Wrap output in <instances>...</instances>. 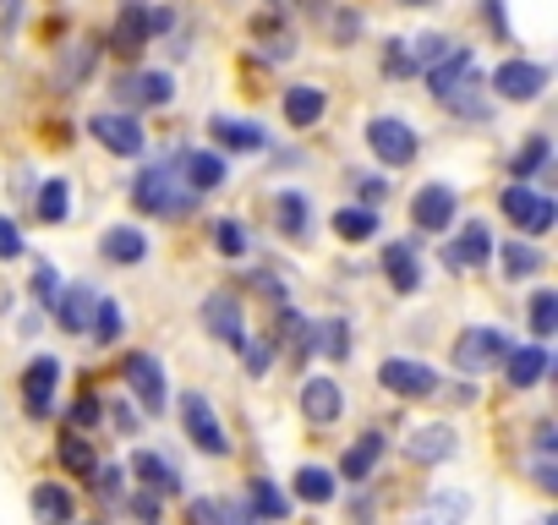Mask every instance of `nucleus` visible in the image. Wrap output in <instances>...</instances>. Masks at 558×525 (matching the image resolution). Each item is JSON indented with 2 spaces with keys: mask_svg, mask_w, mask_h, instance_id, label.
I'll use <instances>...</instances> for the list:
<instances>
[{
  "mask_svg": "<svg viewBox=\"0 0 558 525\" xmlns=\"http://www.w3.org/2000/svg\"><path fill=\"white\" fill-rule=\"evenodd\" d=\"M208 132L219 148H235V154H263L268 148V132L257 121H241V115H208Z\"/></svg>",
  "mask_w": 558,
  "mask_h": 525,
  "instance_id": "nucleus-19",
  "label": "nucleus"
},
{
  "mask_svg": "<svg viewBox=\"0 0 558 525\" xmlns=\"http://www.w3.org/2000/svg\"><path fill=\"white\" fill-rule=\"evenodd\" d=\"M465 83H476V56L465 50V45H449V56H438L433 66H427V94L444 105L454 88H465Z\"/></svg>",
  "mask_w": 558,
  "mask_h": 525,
  "instance_id": "nucleus-12",
  "label": "nucleus"
},
{
  "mask_svg": "<svg viewBox=\"0 0 558 525\" xmlns=\"http://www.w3.org/2000/svg\"><path fill=\"white\" fill-rule=\"evenodd\" d=\"M405 7H433V0H405Z\"/></svg>",
  "mask_w": 558,
  "mask_h": 525,
  "instance_id": "nucleus-58",
  "label": "nucleus"
},
{
  "mask_svg": "<svg viewBox=\"0 0 558 525\" xmlns=\"http://www.w3.org/2000/svg\"><path fill=\"white\" fill-rule=\"evenodd\" d=\"M34 291H39V302H45V307H50V302H56V291H61V280H56V269H50L45 257H34Z\"/></svg>",
  "mask_w": 558,
  "mask_h": 525,
  "instance_id": "nucleus-48",
  "label": "nucleus"
},
{
  "mask_svg": "<svg viewBox=\"0 0 558 525\" xmlns=\"http://www.w3.org/2000/svg\"><path fill=\"white\" fill-rule=\"evenodd\" d=\"M88 132H94V143L99 148H110V154H121V159H137L143 154V126H137V115H126V110H99L94 121H88Z\"/></svg>",
  "mask_w": 558,
  "mask_h": 525,
  "instance_id": "nucleus-9",
  "label": "nucleus"
},
{
  "mask_svg": "<svg viewBox=\"0 0 558 525\" xmlns=\"http://www.w3.org/2000/svg\"><path fill=\"white\" fill-rule=\"evenodd\" d=\"M110 39H116V56H143L148 50V7L143 0H126Z\"/></svg>",
  "mask_w": 558,
  "mask_h": 525,
  "instance_id": "nucleus-29",
  "label": "nucleus"
},
{
  "mask_svg": "<svg viewBox=\"0 0 558 525\" xmlns=\"http://www.w3.org/2000/svg\"><path fill=\"white\" fill-rule=\"evenodd\" d=\"M66 208H72V186H66V175H50L34 192V219L39 224H66Z\"/></svg>",
  "mask_w": 558,
  "mask_h": 525,
  "instance_id": "nucleus-31",
  "label": "nucleus"
},
{
  "mask_svg": "<svg viewBox=\"0 0 558 525\" xmlns=\"http://www.w3.org/2000/svg\"><path fill=\"white\" fill-rule=\"evenodd\" d=\"M313 351H318V356H335V362H345V356H351V329H345L340 318H329V323H313Z\"/></svg>",
  "mask_w": 558,
  "mask_h": 525,
  "instance_id": "nucleus-39",
  "label": "nucleus"
},
{
  "mask_svg": "<svg viewBox=\"0 0 558 525\" xmlns=\"http://www.w3.org/2000/svg\"><path fill=\"white\" fill-rule=\"evenodd\" d=\"M279 110H286V121L302 132V126H318V121H324L329 94H324L318 83H296V88H286V105H279Z\"/></svg>",
  "mask_w": 558,
  "mask_h": 525,
  "instance_id": "nucleus-26",
  "label": "nucleus"
},
{
  "mask_svg": "<svg viewBox=\"0 0 558 525\" xmlns=\"http://www.w3.org/2000/svg\"><path fill=\"white\" fill-rule=\"evenodd\" d=\"M94 302H99V296H94V285H83V280H77V285L56 291V302H50V307H56V323H61L66 334H88V323H94Z\"/></svg>",
  "mask_w": 558,
  "mask_h": 525,
  "instance_id": "nucleus-20",
  "label": "nucleus"
},
{
  "mask_svg": "<svg viewBox=\"0 0 558 525\" xmlns=\"http://www.w3.org/2000/svg\"><path fill=\"white\" fill-rule=\"evenodd\" d=\"M88 329H94V340H99V345H116V340L126 334V313H121V302L99 296V302H94V323H88Z\"/></svg>",
  "mask_w": 558,
  "mask_h": 525,
  "instance_id": "nucleus-37",
  "label": "nucleus"
},
{
  "mask_svg": "<svg viewBox=\"0 0 558 525\" xmlns=\"http://www.w3.org/2000/svg\"><path fill=\"white\" fill-rule=\"evenodd\" d=\"M335 492H340V476H335V471H324V465H302V471H296V498H307V503H335Z\"/></svg>",
  "mask_w": 558,
  "mask_h": 525,
  "instance_id": "nucleus-35",
  "label": "nucleus"
},
{
  "mask_svg": "<svg viewBox=\"0 0 558 525\" xmlns=\"http://www.w3.org/2000/svg\"><path fill=\"white\" fill-rule=\"evenodd\" d=\"M471 514V492H433L416 514H411V525H460Z\"/></svg>",
  "mask_w": 558,
  "mask_h": 525,
  "instance_id": "nucleus-30",
  "label": "nucleus"
},
{
  "mask_svg": "<svg viewBox=\"0 0 558 525\" xmlns=\"http://www.w3.org/2000/svg\"><path fill=\"white\" fill-rule=\"evenodd\" d=\"M449 45H454V39H444V34H422V39L411 45V66H416V72H427L438 56H449Z\"/></svg>",
  "mask_w": 558,
  "mask_h": 525,
  "instance_id": "nucleus-43",
  "label": "nucleus"
},
{
  "mask_svg": "<svg viewBox=\"0 0 558 525\" xmlns=\"http://www.w3.org/2000/svg\"><path fill=\"white\" fill-rule=\"evenodd\" d=\"M121 378H126V389L143 400L148 416H159V411L170 405V378H165V367H159L148 351H126V356H121Z\"/></svg>",
  "mask_w": 558,
  "mask_h": 525,
  "instance_id": "nucleus-4",
  "label": "nucleus"
},
{
  "mask_svg": "<svg viewBox=\"0 0 558 525\" xmlns=\"http://www.w3.org/2000/svg\"><path fill=\"white\" fill-rule=\"evenodd\" d=\"M94 492H99L105 503H121V492H126V471H121V465H94Z\"/></svg>",
  "mask_w": 558,
  "mask_h": 525,
  "instance_id": "nucleus-44",
  "label": "nucleus"
},
{
  "mask_svg": "<svg viewBox=\"0 0 558 525\" xmlns=\"http://www.w3.org/2000/svg\"><path fill=\"white\" fill-rule=\"evenodd\" d=\"M547 159H553V137H547V132H531V143L509 159V175H514V181H531L536 170H547Z\"/></svg>",
  "mask_w": 558,
  "mask_h": 525,
  "instance_id": "nucleus-34",
  "label": "nucleus"
},
{
  "mask_svg": "<svg viewBox=\"0 0 558 525\" xmlns=\"http://www.w3.org/2000/svg\"><path fill=\"white\" fill-rule=\"evenodd\" d=\"M384 449H389V438H384V432H362V438L345 449V460H340V481H367V476L378 471Z\"/></svg>",
  "mask_w": 558,
  "mask_h": 525,
  "instance_id": "nucleus-28",
  "label": "nucleus"
},
{
  "mask_svg": "<svg viewBox=\"0 0 558 525\" xmlns=\"http://www.w3.org/2000/svg\"><path fill=\"white\" fill-rule=\"evenodd\" d=\"M17 257H23V230L0 213V262H17Z\"/></svg>",
  "mask_w": 558,
  "mask_h": 525,
  "instance_id": "nucleus-47",
  "label": "nucleus"
},
{
  "mask_svg": "<svg viewBox=\"0 0 558 525\" xmlns=\"http://www.w3.org/2000/svg\"><path fill=\"white\" fill-rule=\"evenodd\" d=\"M542 88H547V66H536V61H504L493 72V94L509 105H531V99H542Z\"/></svg>",
  "mask_w": 558,
  "mask_h": 525,
  "instance_id": "nucleus-10",
  "label": "nucleus"
},
{
  "mask_svg": "<svg viewBox=\"0 0 558 525\" xmlns=\"http://www.w3.org/2000/svg\"><path fill=\"white\" fill-rule=\"evenodd\" d=\"M132 208L159 213V219H175V213H192V208H197V192H181L170 164H148V170L132 181Z\"/></svg>",
  "mask_w": 558,
  "mask_h": 525,
  "instance_id": "nucleus-1",
  "label": "nucleus"
},
{
  "mask_svg": "<svg viewBox=\"0 0 558 525\" xmlns=\"http://www.w3.org/2000/svg\"><path fill=\"white\" fill-rule=\"evenodd\" d=\"M61 465L66 471H77V476H94V449H88V438H77V427H72V438H61Z\"/></svg>",
  "mask_w": 558,
  "mask_h": 525,
  "instance_id": "nucleus-42",
  "label": "nucleus"
},
{
  "mask_svg": "<svg viewBox=\"0 0 558 525\" xmlns=\"http://www.w3.org/2000/svg\"><path fill=\"white\" fill-rule=\"evenodd\" d=\"M536 487H542V492H553V487H558V471H553V460H547V454L536 460Z\"/></svg>",
  "mask_w": 558,
  "mask_h": 525,
  "instance_id": "nucleus-54",
  "label": "nucleus"
},
{
  "mask_svg": "<svg viewBox=\"0 0 558 525\" xmlns=\"http://www.w3.org/2000/svg\"><path fill=\"white\" fill-rule=\"evenodd\" d=\"M88 72H94V45H77V50H66V56H61V66H56V88H61V94H72Z\"/></svg>",
  "mask_w": 558,
  "mask_h": 525,
  "instance_id": "nucleus-38",
  "label": "nucleus"
},
{
  "mask_svg": "<svg viewBox=\"0 0 558 525\" xmlns=\"http://www.w3.org/2000/svg\"><path fill=\"white\" fill-rule=\"evenodd\" d=\"M454 449H460V438H454V427H444V422L416 427V432L405 438V454H411V460H422V465H438V460H449Z\"/></svg>",
  "mask_w": 558,
  "mask_h": 525,
  "instance_id": "nucleus-27",
  "label": "nucleus"
},
{
  "mask_svg": "<svg viewBox=\"0 0 558 525\" xmlns=\"http://www.w3.org/2000/svg\"><path fill=\"white\" fill-rule=\"evenodd\" d=\"M493 257V235H487V224L482 219H465V230L444 246V262L454 274H465V269H482V262Z\"/></svg>",
  "mask_w": 558,
  "mask_h": 525,
  "instance_id": "nucleus-15",
  "label": "nucleus"
},
{
  "mask_svg": "<svg viewBox=\"0 0 558 525\" xmlns=\"http://www.w3.org/2000/svg\"><path fill=\"white\" fill-rule=\"evenodd\" d=\"M476 394H482V389H476V383H460V389H449V400H454V405H471V400H476Z\"/></svg>",
  "mask_w": 558,
  "mask_h": 525,
  "instance_id": "nucleus-56",
  "label": "nucleus"
},
{
  "mask_svg": "<svg viewBox=\"0 0 558 525\" xmlns=\"http://www.w3.org/2000/svg\"><path fill=\"white\" fill-rule=\"evenodd\" d=\"M110 422H116L121 432H137V411H132L126 400H116V405H110Z\"/></svg>",
  "mask_w": 558,
  "mask_h": 525,
  "instance_id": "nucleus-53",
  "label": "nucleus"
},
{
  "mask_svg": "<svg viewBox=\"0 0 558 525\" xmlns=\"http://www.w3.org/2000/svg\"><path fill=\"white\" fill-rule=\"evenodd\" d=\"M132 476H143V487H148L154 498H175V492H181V471H175L159 449L132 454Z\"/></svg>",
  "mask_w": 558,
  "mask_h": 525,
  "instance_id": "nucleus-24",
  "label": "nucleus"
},
{
  "mask_svg": "<svg viewBox=\"0 0 558 525\" xmlns=\"http://www.w3.org/2000/svg\"><path fill=\"white\" fill-rule=\"evenodd\" d=\"M28 509H34L39 525H72V514H77V503H72V492L61 481H34Z\"/></svg>",
  "mask_w": 558,
  "mask_h": 525,
  "instance_id": "nucleus-25",
  "label": "nucleus"
},
{
  "mask_svg": "<svg viewBox=\"0 0 558 525\" xmlns=\"http://www.w3.org/2000/svg\"><path fill=\"white\" fill-rule=\"evenodd\" d=\"M170 170H175V181H186V192H219L225 181H230V164H225V154H208V148H181L175 159H170Z\"/></svg>",
  "mask_w": 558,
  "mask_h": 525,
  "instance_id": "nucleus-6",
  "label": "nucleus"
},
{
  "mask_svg": "<svg viewBox=\"0 0 558 525\" xmlns=\"http://www.w3.org/2000/svg\"><path fill=\"white\" fill-rule=\"evenodd\" d=\"M504 356H509V334H498V329H465L454 340V367L471 378L487 367H504Z\"/></svg>",
  "mask_w": 558,
  "mask_h": 525,
  "instance_id": "nucleus-7",
  "label": "nucleus"
},
{
  "mask_svg": "<svg viewBox=\"0 0 558 525\" xmlns=\"http://www.w3.org/2000/svg\"><path fill=\"white\" fill-rule=\"evenodd\" d=\"M99 257L116 262V269H132V262L148 257V235H143L137 224H110V230L99 235Z\"/></svg>",
  "mask_w": 558,
  "mask_h": 525,
  "instance_id": "nucleus-21",
  "label": "nucleus"
},
{
  "mask_svg": "<svg viewBox=\"0 0 558 525\" xmlns=\"http://www.w3.org/2000/svg\"><path fill=\"white\" fill-rule=\"evenodd\" d=\"M56 383H61V362L56 356H34V367L23 373V411L28 416H50L56 411Z\"/></svg>",
  "mask_w": 558,
  "mask_h": 525,
  "instance_id": "nucleus-14",
  "label": "nucleus"
},
{
  "mask_svg": "<svg viewBox=\"0 0 558 525\" xmlns=\"http://www.w3.org/2000/svg\"><path fill=\"white\" fill-rule=\"evenodd\" d=\"M504 280H536L542 269H547V257L531 246V241H504Z\"/></svg>",
  "mask_w": 558,
  "mask_h": 525,
  "instance_id": "nucleus-32",
  "label": "nucleus"
},
{
  "mask_svg": "<svg viewBox=\"0 0 558 525\" xmlns=\"http://www.w3.org/2000/svg\"><path fill=\"white\" fill-rule=\"evenodd\" d=\"M175 28V12L170 7H148V39H159V34H170Z\"/></svg>",
  "mask_w": 558,
  "mask_h": 525,
  "instance_id": "nucleus-52",
  "label": "nucleus"
},
{
  "mask_svg": "<svg viewBox=\"0 0 558 525\" xmlns=\"http://www.w3.org/2000/svg\"><path fill=\"white\" fill-rule=\"evenodd\" d=\"M384 280L400 291V296H416L422 291V257L411 241H389L384 246Z\"/></svg>",
  "mask_w": 558,
  "mask_h": 525,
  "instance_id": "nucleus-18",
  "label": "nucleus"
},
{
  "mask_svg": "<svg viewBox=\"0 0 558 525\" xmlns=\"http://www.w3.org/2000/svg\"><path fill=\"white\" fill-rule=\"evenodd\" d=\"M384 66H389V72H395V77H411V72H416V66H411V56H405V45H400V39H395V45H384Z\"/></svg>",
  "mask_w": 558,
  "mask_h": 525,
  "instance_id": "nucleus-50",
  "label": "nucleus"
},
{
  "mask_svg": "<svg viewBox=\"0 0 558 525\" xmlns=\"http://www.w3.org/2000/svg\"><path fill=\"white\" fill-rule=\"evenodd\" d=\"M132 514H137L143 525H159V503H154V498H132Z\"/></svg>",
  "mask_w": 558,
  "mask_h": 525,
  "instance_id": "nucleus-55",
  "label": "nucleus"
},
{
  "mask_svg": "<svg viewBox=\"0 0 558 525\" xmlns=\"http://www.w3.org/2000/svg\"><path fill=\"white\" fill-rule=\"evenodd\" d=\"M498 208H504V219H509L520 235H547L553 219H558V203H553L547 192H531L525 181H509L504 197H498Z\"/></svg>",
  "mask_w": 558,
  "mask_h": 525,
  "instance_id": "nucleus-2",
  "label": "nucleus"
},
{
  "mask_svg": "<svg viewBox=\"0 0 558 525\" xmlns=\"http://www.w3.org/2000/svg\"><path fill=\"white\" fill-rule=\"evenodd\" d=\"M246 503H252V514H263V520H286V514H291L286 492H279L268 476H252V487H246Z\"/></svg>",
  "mask_w": 558,
  "mask_h": 525,
  "instance_id": "nucleus-36",
  "label": "nucleus"
},
{
  "mask_svg": "<svg viewBox=\"0 0 558 525\" xmlns=\"http://www.w3.org/2000/svg\"><path fill=\"white\" fill-rule=\"evenodd\" d=\"M274 224H279V235L307 241V235H313V203H307V192H296V186L279 192V197H274Z\"/></svg>",
  "mask_w": 558,
  "mask_h": 525,
  "instance_id": "nucleus-23",
  "label": "nucleus"
},
{
  "mask_svg": "<svg viewBox=\"0 0 558 525\" xmlns=\"http://www.w3.org/2000/svg\"><path fill=\"white\" fill-rule=\"evenodd\" d=\"M302 416H307L313 427L340 422V416H345V389H340L335 378H307V383H302Z\"/></svg>",
  "mask_w": 558,
  "mask_h": 525,
  "instance_id": "nucleus-17",
  "label": "nucleus"
},
{
  "mask_svg": "<svg viewBox=\"0 0 558 525\" xmlns=\"http://www.w3.org/2000/svg\"><path fill=\"white\" fill-rule=\"evenodd\" d=\"M547 367H553V351H547V340L509 345V356H504V378H509L514 389H536V383L547 378Z\"/></svg>",
  "mask_w": 558,
  "mask_h": 525,
  "instance_id": "nucleus-16",
  "label": "nucleus"
},
{
  "mask_svg": "<svg viewBox=\"0 0 558 525\" xmlns=\"http://www.w3.org/2000/svg\"><path fill=\"white\" fill-rule=\"evenodd\" d=\"M197 318H203V329H208L214 340H225V345H241V334H246V329H241V307H235L230 291H214Z\"/></svg>",
  "mask_w": 558,
  "mask_h": 525,
  "instance_id": "nucleus-22",
  "label": "nucleus"
},
{
  "mask_svg": "<svg viewBox=\"0 0 558 525\" xmlns=\"http://www.w3.org/2000/svg\"><path fill=\"white\" fill-rule=\"evenodd\" d=\"M367 148H373V159H378L384 170H405L422 143H416V132H411L400 115H373V121H367Z\"/></svg>",
  "mask_w": 558,
  "mask_h": 525,
  "instance_id": "nucleus-3",
  "label": "nucleus"
},
{
  "mask_svg": "<svg viewBox=\"0 0 558 525\" xmlns=\"http://www.w3.org/2000/svg\"><path fill=\"white\" fill-rule=\"evenodd\" d=\"M454 219H460V197H454V186L433 181V186H422V192L411 197V224H416V230H449Z\"/></svg>",
  "mask_w": 558,
  "mask_h": 525,
  "instance_id": "nucleus-13",
  "label": "nucleus"
},
{
  "mask_svg": "<svg viewBox=\"0 0 558 525\" xmlns=\"http://www.w3.org/2000/svg\"><path fill=\"white\" fill-rule=\"evenodd\" d=\"M214 246H219L225 257H246V252H252V241H246L241 219H214Z\"/></svg>",
  "mask_w": 558,
  "mask_h": 525,
  "instance_id": "nucleus-41",
  "label": "nucleus"
},
{
  "mask_svg": "<svg viewBox=\"0 0 558 525\" xmlns=\"http://www.w3.org/2000/svg\"><path fill=\"white\" fill-rule=\"evenodd\" d=\"M553 329H558V296L553 291H536L531 296V334L536 340H553Z\"/></svg>",
  "mask_w": 558,
  "mask_h": 525,
  "instance_id": "nucleus-40",
  "label": "nucleus"
},
{
  "mask_svg": "<svg viewBox=\"0 0 558 525\" xmlns=\"http://www.w3.org/2000/svg\"><path fill=\"white\" fill-rule=\"evenodd\" d=\"M536 454H553V422L536 427Z\"/></svg>",
  "mask_w": 558,
  "mask_h": 525,
  "instance_id": "nucleus-57",
  "label": "nucleus"
},
{
  "mask_svg": "<svg viewBox=\"0 0 558 525\" xmlns=\"http://www.w3.org/2000/svg\"><path fill=\"white\" fill-rule=\"evenodd\" d=\"M66 422H72V427H94V422H99V400H94V394H83V400L66 411Z\"/></svg>",
  "mask_w": 558,
  "mask_h": 525,
  "instance_id": "nucleus-51",
  "label": "nucleus"
},
{
  "mask_svg": "<svg viewBox=\"0 0 558 525\" xmlns=\"http://www.w3.org/2000/svg\"><path fill=\"white\" fill-rule=\"evenodd\" d=\"M116 99H121L126 110H159V105L175 99V77H170V72H126V77L116 83Z\"/></svg>",
  "mask_w": 558,
  "mask_h": 525,
  "instance_id": "nucleus-11",
  "label": "nucleus"
},
{
  "mask_svg": "<svg viewBox=\"0 0 558 525\" xmlns=\"http://www.w3.org/2000/svg\"><path fill=\"white\" fill-rule=\"evenodd\" d=\"M335 235H340V241H373V235H378V208H367V203L340 208V213H335Z\"/></svg>",
  "mask_w": 558,
  "mask_h": 525,
  "instance_id": "nucleus-33",
  "label": "nucleus"
},
{
  "mask_svg": "<svg viewBox=\"0 0 558 525\" xmlns=\"http://www.w3.org/2000/svg\"><path fill=\"white\" fill-rule=\"evenodd\" d=\"M235 351H241V362H246V373H252V378H263V373H268V340H246V334H241V345H235Z\"/></svg>",
  "mask_w": 558,
  "mask_h": 525,
  "instance_id": "nucleus-45",
  "label": "nucleus"
},
{
  "mask_svg": "<svg viewBox=\"0 0 558 525\" xmlns=\"http://www.w3.org/2000/svg\"><path fill=\"white\" fill-rule=\"evenodd\" d=\"M356 197H362L367 208H378V203L389 197V175H362V170H356Z\"/></svg>",
  "mask_w": 558,
  "mask_h": 525,
  "instance_id": "nucleus-46",
  "label": "nucleus"
},
{
  "mask_svg": "<svg viewBox=\"0 0 558 525\" xmlns=\"http://www.w3.org/2000/svg\"><path fill=\"white\" fill-rule=\"evenodd\" d=\"M378 383L395 394V400H433L444 389V378L427 367V362H411V356H389L378 362Z\"/></svg>",
  "mask_w": 558,
  "mask_h": 525,
  "instance_id": "nucleus-5",
  "label": "nucleus"
},
{
  "mask_svg": "<svg viewBox=\"0 0 558 525\" xmlns=\"http://www.w3.org/2000/svg\"><path fill=\"white\" fill-rule=\"evenodd\" d=\"M186 520H192V525H225V503H214V498H192Z\"/></svg>",
  "mask_w": 558,
  "mask_h": 525,
  "instance_id": "nucleus-49",
  "label": "nucleus"
},
{
  "mask_svg": "<svg viewBox=\"0 0 558 525\" xmlns=\"http://www.w3.org/2000/svg\"><path fill=\"white\" fill-rule=\"evenodd\" d=\"M181 422H186V438H192L203 454H214V460L230 454V438H225V427H219L208 394H181Z\"/></svg>",
  "mask_w": 558,
  "mask_h": 525,
  "instance_id": "nucleus-8",
  "label": "nucleus"
}]
</instances>
